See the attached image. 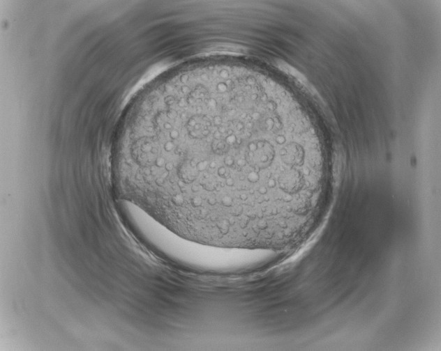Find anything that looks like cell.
Here are the masks:
<instances>
[{
  "label": "cell",
  "instance_id": "obj_1",
  "mask_svg": "<svg viewBox=\"0 0 441 351\" xmlns=\"http://www.w3.org/2000/svg\"><path fill=\"white\" fill-rule=\"evenodd\" d=\"M134 190L189 240L278 251L322 201L330 170L316 132L270 77L214 63L170 76L140 103L129 144Z\"/></svg>",
  "mask_w": 441,
  "mask_h": 351
},
{
  "label": "cell",
  "instance_id": "obj_2",
  "mask_svg": "<svg viewBox=\"0 0 441 351\" xmlns=\"http://www.w3.org/2000/svg\"><path fill=\"white\" fill-rule=\"evenodd\" d=\"M117 207L126 226L142 243L175 264L202 272L234 273L265 263V254L260 249L216 247L186 238L129 199L119 200Z\"/></svg>",
  "mask_w": 441,
  "mask_h": 351
}]
</instances>
